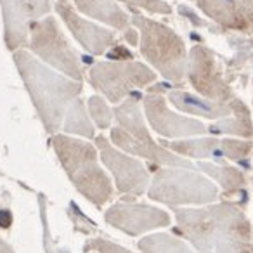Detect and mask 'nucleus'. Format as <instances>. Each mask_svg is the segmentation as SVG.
<instances>
[{
    "label": "nucleus",
    "instance_id": "obj_1",
    "mask_svg": "<svg viewBox=\"0 0 253 253\" xmlns=\"http://www.w3.org/2000/svg\"><path fill=\"white\" fill-rule=\"evenodd\" d=\"M12 61L43 130L49 135L59 134L68 109L82 94V82L71 80L66 75L52 70L30 50L19 49L12 52Z\"/></svg>",
    "mask_w": 253,
    "mask_h": 253
},
{
    "label": "nucleus",
    "instance_id": "obj_2",
    "mask_svg": "<svg viewBox=\"0 0 253 253\" xmlns=\"http://www.w3.org/2000/svg\"><path fill=\"white\" fill-rule=\"evenodd\" d=\"M50 144L77 191L95 207L111 200L113 186L108 173L99 165L97 148L68 134L50 135Z\"/></svg>",
    "mask_w": 253,
    "mask_h": 253
},
{
    "label": "nucleus",
    "instance_id": "obj_3",
    "mask_svg": "<svg viewBox=\"0 0 253 253\" xmlns=\"http://www.w3.org/2000/svg\"><path fill=\"white\" fill-rule=\"evenodd\" d=\"M130 23L139 32V49L146 63L165 80L179 84L186 77L187 49L182 37L155 19L134 12Z\"/></svg>",
    "mask_w": 253,
    "mask_h": 253
},
{
    "label": "nucleus",
    "instance_id": "obj_4",
    "mask_svg": "<svg viewBox=\"0 0 253 253\" xmlns=\"http://www.w3.org/2000/svg\"><path fill=\"white\" fill-rule=\"evenodd\" d=\"M115 118L118 125L111 128V142L122 151L128 155L146 158L149 162L169 167H187L189 163L179 158L163 146L156 144L149 135L146 126L142 109L139 101L134 97H126L115 108Z\"/></svg>",
    "mask_w": 253,
    "mask_h": 253
},
{
    "label": "nucleus",
    "instance_id": "obj_5",
    "mask_svg": "<svg viewBox=\"0 0 253 253\" xmlns=\"http://www.w3.org/2000/svg\"><path fill=\"white\" fill-rule=\"evenodd\" d=\"M28 50L52 70L66 75L71 80H84V64L77 49L64 35L59 21L52 14L30 26Z\"/></svg>",
    "mask_w": 253,
    "mask_h": 253
},
{
    "label": "nucleus",
    "instance_id": "obj_6",
    "mask_svg": "<svg viewBox=\"0 0 253 253\" xmlns=\"http://www.w3.org/2000/svg\"><path fill=\"white\" fill-rule=\"evenodd\" d=\"M88 82L109 102L118 104L125 101L135 88H144L155 84L156 73L148 64L139 61H101L90 68Z\"/></svg>",
    "mask_w": 253,
    "mask_h": 253
},
{
    "label": "nucleus",
    "instance_id": "obj_7",
    "mask_svg": "<svg viewBox=\"0 0 253 253\" xmlns=\"http://www.w3.org/2000/svg\"><path fill=\"white\" fill-rule=\"evenodd\" d=\"M213 196L215 187L208 180L179 167L158 170L149 186V198L169 205L198 203L208 201Z\"/></svg>",
    "mask_w": 253,
    "mask_h": 253
},
{
    "label": "nucleus",
    "instance_id": "obj_8",
    "mask_svg": "<svg viewBox=\"0 0 253 253\" xmlns=\"http://www.w3.org/2000/svg\"><path fill=\"white\" fill-rule=\"evenodd\" d=\"M4 43L9 52L28 45L30 26L52 11V0H0Z\"/></svg>",
    "mask_w": 253,
    "mask_h": 253
},
{
    "label": "nucleus",
    "instance_id": "obj_9",
    "mask_svg": "<svg viewBox=\"0 0 253 253\" xmlns=\"http://www.w3.org/2000/svg\"><path fill=\"white\" fill-rule=\"evenodd\" d=\"M186 75L191 85L203 97L217 102H231L232 92L222 78L220 68L211 49L205 45H194L187 54Z\"/></svg>",
    "mask_w": 253,
    "mask_h": 253
},
{
    "label": "nucleus",
    "instance_id": "obj_10",
    "mask_svg": "<svg viewBox=\"0 0 253 253\" xmlns=\"http://www.w3.org/2000/svg\"><path fill=\"white\" fill-rule=\"evenodd\" d=\"M95 148L101 156V162L115 177L116 187L120 193L142 194L149 186L148 170L139 160L123 153L106 137H95Z\"/></svg>",
    "mask_w": 253,
    "mask_h": 253
},
{
    "label": "nucleus",
    "instance_id": "obj_11",
    "mask_svg": "<svg viewBox=\"0 0 253 253\" xmlns=\"http://www.w3.org/2000/svg\"><path fill=\"white\" fill-rule=\"evenodd\" d=\"M57 16L63 19L66 28L73 35V39L84 47L92 56H102L108 52L116 43V33L106 26L95 25L94 21H88L84 14L77 11L70 0H56L54 2Z\"/></svg>",
    "mask_w": 253,
    "mask_h": 253
},
{
    "label": "nucleus",
    "instance_id": "obj_12",
    "mask_svg": "<svg viewBox=\"0 0 253 253\" xmlns=\"http://www.w3.org/2000/svg\"><path fill=\"white\" fill-rule=\"evenodd\" d=\"M144 113L151 128L162 137L182 139L191 135H201L207 132V126L193 118L177 115L167 106V101L162 94H148L144 97Z\"/></svg>",
    "mask_w": 253,
    "mask_h": 253
},
{
    "label": "nucleus",
    "instance_id": "obj_13",
    "mask_svg": "<svg viewBox=\"0 0 253 253\" xmlns=\"http://www.w3.org/2000/svg\"><path fill=\"white\" fill-rule=\"evenodd\" d=\"M169 215L148 205L120 203L106 211V222L125 231L126 234H141L169 224Z\"/></svg>",
    "mask_w": 253,
    "mask_h": 253
},
{
    "label": "nucleus",
    "instance_id": "obj_14",
    "mask_svg": "<svg viewBox=\"0 0 253 253\" xmlns=\"http://www.w3.org/2000/svg\"><path fill=\"white\" fill-rule=\"evenodd\" d=\"M173 153L191 158H245L252 151V142L234 139H191V141L165 142Z\"/></svg>",
    "mask_w": 253,
    "mask_h": 253
},
{
    "label": "nucleus",
    "instance_id": "obj_15",
    "mask_svg": "<svg viewBox=\"0 0 253 253\" xmlns=\"http://www.w3.org/2000/svg\"><path fill=\"white\" fill-rule=\"evenodd\" d=\"M169 99L180 111L210 120H222L231 116L234 113L236 102H238V99H232L231 102H217L207 97H198V95L184 90H172L169 94Z\"/></svg>",
    "mask_w": 253,
    "mask_h": 253
},
{
    "label": "nucleus",
    "instance_id": "obj_16",
    "mask_svg": "<svg viewBox=\"0 0 253 253\" xmlns=\"http://www.w3.org/2000/svg\"><path fill=\"white\" fill-rule=\"evenodd\" d=\"M196 4L205 16L222 28L243 33L252 32V26L241 7V0H196Z\"/></svg>",
    "mask_w": 253,
    "mask_h": 253
},
{
    "label": "nucleus",
    "instance_id": "obj_17",
    "mask_svg": "<svg viewBox=\"0 0 253 253\" xmlns=\"http://www.w3.org/2000/svg\"><path fill=\"white\" fill-rule=\"evenodd\" d=\"M80 14L99 21L116 32L125 33L132 28L130 16L118 4V0H73Z\"/></svg>",
    "mask_w": 253,
    "mask_h": 253
},
{
    "label": "nucleus",
    "instance_id": "obj_18",
    "mask_svg": "<svg viewBox=\"0 0 253 253\" xmlns=\"http://www.w3.org/2000/svg\"><path fill=\"white\" fill-rule=\"evenodd\" d=\"M63 128L68 135L73 134V135H80V137H87V139L94 137V125L90 123L87 108L84 106L80 97H78L77 101L70 106V109H68L66 116H64Z\"/></svg>",
    "mask_w": 253,
    "mask_h": 253
},
{
    "label": "nucleus",
    "instance_id": "obj_19",
    "mask_svg": "<svg viewBox=\"0 0 253 253\" xmlns=\"http://www.w3.org/2000/svg\"><path fill=\"white\" fill-rule=\"evenodd\" d=\"M88 113H90V118L94 120V123L99 128H108L111 125L113 116H115V113L111 111V108L108 106L102 95H92L88 99Z\"/></svg>",
    "mask_w": 253,
    "mask_h": 253
},
{
    "label": "nucleus",
    "instance_id": "obj_20",
    "mask_svg": "<svg viewBox=\"0 0 253 253\" xmlns=\"http://www.w3.org/2000/svg\"><path fill=\"white\" fill-rule=\"evenodd\" d=\"M137 9H144L153 14H172V7L163 0H135L132 12H137Z\"/></svg>",
    "mask_w": 253,
    "mask_h": 253
},
{
    "label": "nucleus",
    "instance_id": "obj_21",
    "mask_svg": "<svg viewBox=\"0 0 253 253\" xmlns=\"http://www.w3.org/2000/svg\"><path fill=\"white\" fill-rule=\"evenodd\" d=\"M88 248L97 250L99 253H130V252H126L125 248H122V246L115 245V243L106 241V239H94V241H90L87 245V250Z\"/></svg>",
    "mask_w": 253,
    "mask_h": 253
},
{
    "label": "nucleus",
    "instance_id": "obj_22",
    "mask_svg": "<svg viewBox=\"0 0 253 253\" xmlns=\"http://www.w3.org/2000/svg\"><path fill=\"white\" fill-rule=\"evenodd\" d=\"M241 7L245 11V16L248 19L250 26H252V32H253V0H241Z\"/></svg>",
    "mask_w": 253,
    "mask_h": 253
},
{
    "label": "nucleus",
    "instance_id": "obj_23",
    "mask_svg": "<svg viewBox=\"0 0 253 253\" xmlns=\"http://www.w3.org/2000/svg\"><path fill=\"white\" fill-rule=\"evenodd\" d=\"M123 39L126 40V43H130V45H137L139 43V32L132 26L130 30H126V32L123 33Z\"/></svg>",
    "mask_w": 253,
    "mask_h": 253
},
{
    "label": "nucleus",
    "instance_id": "obj_24",
    "mask_svg": "<svg viewBox=\"0 0 253 253\" xmlns=\"http://www.w3.org/2000/svg\"><path fill=\"white\" fill-rule=\"evenodd\" d=\"M0 253H16V252L12 250V246L9 245L5 239L0 238Z\"/></svg>",
    "mask_w": 253,
    "mask_h": 253
},
{
    "label": "nucleus",
    "instance_id": "obj_25",
    "mask_svg": "<svg viewBox=\"0 0 253 253\" xmlns=\"http://www.w3.org/2000/svg\"><path fill=\"white\" fill-rule=\"evenodd\" d=\"M118 2H123V4L128 5V7H130L132 11H134V2H135V0H118Z\"/></svg>",
    "mask_w": 253,
    "mask_h": 253
}]
</instances>
